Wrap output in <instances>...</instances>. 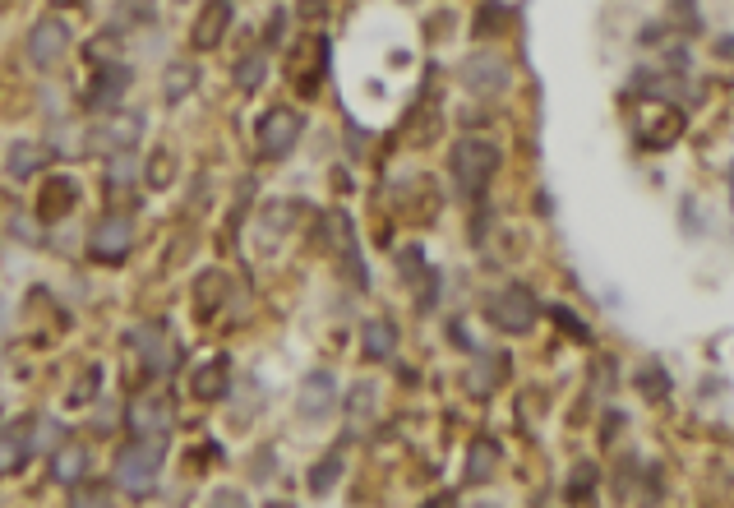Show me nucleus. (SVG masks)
Here are the masks:
<instances>
[{
	"instance_id": "nucleus-1",
	"label": "nucleus",
	"mask_w": 734,
	"mask_h": 508,
	"mask_svg": "<svg viewBox=\"0 0 734 508\" xmlns=\"http://www.w3.org/2000/svg\"><path fill=\"white\" fill-rule=\"evenodd\" d=\"M485 319H490L499 333H531L536 319H541V301H536V291L513 282V287L494 291L490 301H485Z\"/></svg>"
},
{
	"instance_id": "nucleus-2",
	"label": "nucleus",
	"mask_w": 734,
	"mask_h": 508,
	"mask_svg": "<svg viewBox=\"0 0 734 508\" xmlns=\"http://www.w3.org/2000/svg\"><path fill=\"white\" fill-rule=\"evenodd\" d=\"M684 125L688 116L674 102H656V107H642L633 116V139H638L642 153H665V148H674L684 139Z\"/></svg>"
},
{
	"instance_id": "nucleus-3",
	"label": "nucleus",
	"mask_w": 734,
	"mask_h": 508,
	"mask_svg": "<svg viewBox=\"0 0 734 508\" xmlns=\"http://www.w3.org/2000/svg\"><path fill=\"white\" fill-rule=\"evenodd\" d=\"M162 462H167L162 439H139V444H130L116 458V485H125L130 495H144L148 485L157 481V472H162Z\"/></svg>"
},
{
	"instance_id": "nucleus-4",
	"label": "nucleus",
	"mask_w": 734,
	"mask_h": 508,
	"mask_svg": "<svg viewBox=\"0 0 734 508\" xmlns=\"http://www.w3.org/2000/svg\"><path fill=\"white\" fill-rule=\"evenodd\" d=\"M448 167H453L462 190H481L494 171H499V148L490 139H458L453 153H448Z\"/></svg>"
},
{
	"instance_id": "nucleus-5",
	"label": "nucleus",
	"mask_w": 734,
	"mask_h": 508,
	"mask_svg": "<svg viewBox=\"0 0 734 508\" xmlns=\"http://www.w3.org/2000/svg\"><path fill=\"white\" fill-rule=\"evenodd\" d=\"M70 56V24L65 19H37L28 28V61L37 70H56Z\"/></svg>"
},
{
	"instance_id": "nucleus-6",
	"label": "nucleus",
	"mask_w": 734,
	"mask_h": 508,
	"mask_svg": "<svg viewBox=\"0 0 734 508\" xmlns=\"http://www.w3.org/2000/svg\"><path fill=\"white\" fill-rule=\"evenodd\" d=\"M139 134H144V125H139V116H107V121H97L93 130H88V153H97V158H121V153H130L134 144H139Z\"/></svg>"
},
{
	"instance_id": "nucleus-7",
	"label": "nucleus",
	"mask_w": 734,
	"mask_h": 508,
	"mask_svg": "<svg viewBox=\"0 0 734 508\" xmlns=\"http://www.w3.org/2000/svg\"><path fill=\"white\" fill-rule=\"evenodd\" d=\"M305 121L296 116L291 107H273L259 121V134H254V144H259V158H282V153H291L296 148V139H301Z\"/></svg>"
},
{
	"instance_id": "nucleus-8",
	"label": "nucleus",
	"mask_w": 734,
	"mask_h": 508,
	"mask_svg": "<svg viewBox=\"0 0 734 508\" xmlns=\"http://www.w3.org/2000/svg\"><path fill=\"white\" fill-rule=\"evenodd\" d=\"M130 245H134V227L125 213H107L93 227V236H88V254H93L97 264H121L125 254H130Z\"/></svg>"
},
{
	"instance_id": "nucleus-9",
	"label": "nucleus",
	"mask_w": 734,
	"mask_h": 508,
	"mask_svg": "<svg viewBox=\"0 0 734 508\" xmlns=\"http://www.w3.org/2000/svg\"><path fill=\"white\" fill-rule=\"evenodd\" d=\"M508 79H513L508 61H499V56H490V51H481V56H467V65H462V84H467V93L499 97L508 88Z\"/></svg>"
},
{
	"instance_id": "nucleus-10",
	"label": "nucleus",
	"mask_w": 734,
	"mask_h": 508,
	"mask_svg": "<svg viewBox=\"0 0 734 508\" xmlns=\"http://www.w3.org/2000/svg\"><path fill=\"white\" fill-rule=\"evenodd\" d=\"M231 19H236V5H231V0H208L190 28L194 51H213L217 42H222V33L231 28Z\"/></svg>"
},
{
	"instance_id": "nucleus-11",
	"label": "nucleus",
	"mask_w": 734,
	"mask_h": 508,
	"mask_svg": "<svg viewBox=\"0 0 734 508\" xmlns=\"http://www.w3.org/2000/svg\"><path fill=\"white\" fill-rule=\"evenodd\" d=\"M130 430L139 439H162L171 430V412H167V402H157V398H139V402H130Z\"/></svg>"
},
{
	"instance_id": "nucleus-12",
	"label": "nucleus",
	"mask_w": 734,
	"mask_h": 508,
	"mask_svg": "<svg viewBox=\"0 0 734 508\" xmlns=\"http://www.w3.org/2000/svg\"><path fill=\"white\" fill-rule=\"evenodd\" d=\"M328 245L337 250V259H342V268H347L356 282H365L361 273V250H356V231H351V218L347 213H333L328 218Z\"/></svg>"
},
{
	"instance_id": "nucleus-13",
	"label": "nucleus",
	"mask_w": 734,
	"mask_h": 508,
	"mask_svg": "<svg viewBox=\"0 0 734 508\" xmlns=\"http://www.w3.org/2000/svg\"><path fill=\"white\" fill-rule=\"evenodd\" d=\"M333 375H324V370H314V375H305L301 384V416L305 421H324L328 412H333Z\"/></svg>"
},
{
	"instance_id": "nucleus-14",
	"label": "nucleus",
	"mask_w": 734,
	"mask_h": 508,
	"mask_svg": "<svg viewBox=\"0 0 734 508\" xmlns=\"http://www.w3.org/2000/svg\"><path fill=\"white\" fill-rule=\"evenodd\" d=\"M227 384H231V365L222 361V356H213V361H204L199 370L190 375V393L199 402H217L222 393H227Z\"/></svg>"
},
{
	"instance_id": "nucleus-15",
	"label": "nucleus",
	"mask_w": 734,
	"mask_h": 508,
	"mask_svg": "<svg viewBox=\"0 0 734 508\" xmlns=\"http://www.w3.org/2000/svg\"><path fill=\"white\" fill-rule=\"evenodd\" d=\"M74 204H79V190H74L70 181H47L42 185V194H37V218L56 222V218H65Z\"/></svg>"
},
{
	"instance_id": "nucleus-16",
	"label": "nucleus",
	"mask_w": 734,
	"mask_h": 508,
	"mask_svg": "<svg viewBox=\"0 0 734 508\" xmlns=\"http://www.w3.org/2000/svg\"><path fill=\"white\" fill-rule=\"evenodd\" d=\"M51 476H56L61 485H79L88 476V448L61 444L56 453H51Z\"/></svg>"
},
{
	"instance_id": "nucleus-17",
	"label": "nucleus",
	"mask_w": 734,
	"mask_h": 508,
	"mask_svg": "<svg viewBox=\"0 0 734 508\" xmlns=\"http://www.w3.org/2000/svg\"><path fill=\"white\" fill-rule=\"evenodd\" d=\"M361 347L370 361H388V356L398 351V328L388 324V319H370V324L361 328Z\"/></svg>"
},
{
	"instance_id": "nucleus-18",
	"label": "nucleus",
	"mask_w": 734,
	"mask_h": 508,
	"mask_svg": "<svg viewBox=\"0 0 734 508\" xmlns=\"http://www.w3.org/2000/svg\"><path fill=\"white\" fill-rule=\"evenodd\" d=\"M167 333H162V324H148V328H139L134 333V347H139V356H144V365H148V375H162L167 370Z\"/></svg>"
},
{
	"instance_id": "nucleus-19",
	"label": "nucleus",
	"mask_w": 734,
	"mask_h": 508,
	"mask_svg": "<svg viewBox=\"0 0 734 508\" xmlns=\"http://www.w3.org/2000/svg\"><path fill=\"white\" fill-rule=\"evenodd\" d=\"M324 61H328L324 37H310V42H305V56H291V79H305V88H314V79L324 74Z\"/></svg>"
},
{
	"instance_id": "nucleus-20",
	"label": "nucleus",
	"mask_w": 734,
	"mask_h": 508,
	"mask_svg": "<svg viewBox=\"0 0 734 508\" xmlns=\"http://www.w3.org/2000/svg\"><path fill=\"white\" fill-rule=\"evenodd\" d=\"M596 485H601V467H596V462H578V467L568 472L564 499L568 504H587V499H596Z\"/></svg>"
},
{
	"instance_id": "nucleus-21",
	"label": "nucleus",
	"mask_w": 734,
	"mask_h": 508,
	"mask_svg": "<svg viewBox=\"0 0 734 508\" xmlns=\"http://www.w3.org/2000/svg\"><path fill=\"white\" fill-rule=\"evenodd\" d=\"M125 88H130V70H125V65H116V70L102 74V84L93 88V97H88V102H93L97 111H107V107H116V102L125 97Z\"/></svg>"
},
{
	"instance_id": "nucleus-22",
	"label": "nucleus",
	"mask_w": 734,
	"mask_h": 508,
	"mask_svg": "<svg viewBox=\"0 0 734 508\" xmlns=\"http://www.w3.org/2000/svg\"><path fill=\"white\" fill-rule=\"evenodd\" d=\"M508 24H513V5H504V0H485L481 10H476V37L504 33Z\"/></svg>"
},
{
	"instance_id": "nucleus-23",
	"label": "nucleus",
	"mask_w": 734,
	"mask_h": 508,
	"mask_svg": "<svg viewBox=\"0 0 734 508\" xmlns=\"http://www.w3.org/2000/svg\"><path fill=\"white\" fill-rule=\"evenodd\" d=\"M24 462H28L24 435H19V430H5V435H0V476H14Z\"/></svg>"
},
{
	"instance_id": "nucleus-24",
	"label": "nucleus",
	"mask_w": 734,
	"mask_h": 508,
	"mask_svg": "<svg viewBox=\"0 0 734 508\" xmlns=\"http://www.w3.org/2000/svg\"><path fill=\"white\" fill-rule=\"evenodd\" d=\"M148 190H167L171 181H176V158H171L167 148H157V153H148V171H144Z\"/></svg>"
},
{
	"instance_id": "nucleus-25",
	"label": "nucleus",
	"mask_w": 734,
	"mask_h": 508,
	"mask_svg": "<svg viewBox=\"0 0 734 508\" xmlns=\"http://www.w3.org/2000/svg\"><path fill=\"white\" fill-rule=\"evenodd\" d=\"M633 384H638V393H642V398H651V402L670 398V375H665L661 365H647V370H638V375H633Z\"/></svg>"
},
{
	"instance_id": "nucleus-26",
	"label": "nucleus",
	"mask_w": 734,
	"mask_h": 508,
	"mask_svg": "<svg viewBox=\"0 0 734 508\" xmlns=\"http://www.w3.org/2000/svg\"><path fill=\"white\" fill-rule=\"evenodd\" d=\"M494 462H499V448H494L490 439H481V444L471 448V462H467V485L485 481V476L494 472Z\"/></svg>"
},
{
	"instance_id": "nucleus-27",
	"label": "nucleus",
	"mask_w": 734,
	"mask_h": 508,
	"mask_svg": "<svg viewBox=\"0 0 734 508\" xmlns=\"http://www.w3.org/2000/svg\"><path fill=\"white\" fill-rule=\"evenodd\" d=\"M42 162H47V148H37V144H14L10 148V176H33Z\"/></svg>"
},
{
	"instance_id": "nucleus-28",
	"label": "nucleus",
	"mask_w": 734,
	"mask_h": 508,
	"mask_svg": "<svg viewBox=\"0 0 734 508\" xmlns=\"http://www.w3.org/2000/svg\"><path fill=\"white\" fill-rule=\"evenodd\" d=\"M264 74H268V65H264V56L259 51H250L241 65H236V84L245 88V93H254V88L264 84Z\"/></svg>"
},
{
	"instance_id": "nucleus-29",
	"label": "nucleus",
	"mask_w": 734,
	"mask_h": 508,
	"mask_svg": "<svg viewBox=\"0 0 734 508\" xmlns=\"http://www.w3.org/2000/svg\"><path fill=\"white\" fill-rule=\"evenodd\" d=\"M337 476H342V458H337V453H328V458L310 472V490H314V495H328Z\"/></svg>"
},
{
	"instance_id": "nucleus-30",
	"label": "nucleus",
	"mask_w": 734,
	"mask_h": 508,
	"mask_svg": "<svg viewBox=\"0 0 734 508\" xmlns=\"http://www.w3.org/2000/svg\"><path fill=\"white\" fill-rule=\"evenodd\" d=\"M194 88V65H167V84H162V93L171 97V102H181V93H190Z\"/></svg>"
},
{
	"instance_id": "nucleus-31",
	"label": "nucleus",
	"mask_w": 734,
	"mask_h": 508,
	"mask_svg": "<svg viewBox=\"0 0 734 508\" xmlns=\"http://www.w3.org/2000/svg\"><path fill=\"white\" fill-rule=\"evenodd\" d=\"M550 319H554V324H559V328H564V333H568V338H573V342H591V328L582 324V319L573 315L568 305H550Z\"/></svg>"
},
{
	"instance_id": "nucleus-32",
	"label": "nucleus",
	"mask_w": 734,
	"mask_h": 508,
	"mask_svg": "<svg viewBox=\"0 0 734 508\" xmlns=\"http://www.w3.org/2000/svg\"><path fill=\"white\" fill-rule=\"evenodd\" d=\"M370 402H374L370 384H356V388H351V439L361 435V425H365V416H370Z\"/></svg>"
},
{
	"instance_id": "nucleus-33",
	"label": "nucleus",
	"mask_w": 734,
	"mask_h": 508,
	"mask_svg": "<svg viewBox=\"0 0 734 508\" xmlns=\"http://www.w3.org/2000/svg\"><path fill=\"white\" fill-rule=\"evenodd\" d=\"M74 504H111V490H74Z\"/></svg>"
},
{
	"instance_id": "nucleus-34",
	"label": "nucleus",
	"mask_w": 734,
	"mask_h": 508,
	"mask_svg": "<svg viewBox=\"0 0 734 508\" xmlns=\"http://www.w3.org/2000/svg\"><path fill=\"white\" fill-rule=\"evenodd\" d=\"M93 388H97V370H88V379L70 393V402H88V398H93Z\"/></svg>"
},
{
	"instance_id": "nucleus-35",
	"label": "nucleus",
	"mask_w": 734,
	"mask_h": 508,
	"mask_svg": "<svg viewBox=\"0 0 734 508\" xmlns=\"http://www.w3.org/2000/svg\"><path fill=\"white\" fill-rule=\"evenodd\" d=\"M716 56H725V61H734V37H721V42H716Z\"/></svg>"
},
{
	"instance_id": "nucleus-36",
	"label": "nucleus",
	"mask_w": 734,
	"mask_h": 508,
	"mask_svg": "<svg viewBox=\"0 0 734 508\" xmlns=\"http://www.w3.org/2000/svg\"><path fill=\"white\" fill-rule=\"evenodd\" d=\"M51 5H74V0H51Z\"/></svg>"
},
{
	"instance_id": "nucleus-37",
	"label": "nucleus",
	"mask_w": 734,
	"mask_h": 508,
	"mask_svg": "<svg viewBox=\"0 0 734 508\" xmlns=\"http://www.w3.org/2000/svg\"><path fill=\"white\" fill-rule=\"evenodd\" d=\"M730 185H734V167H730Z\"/></svg>"
}]
</instances>
